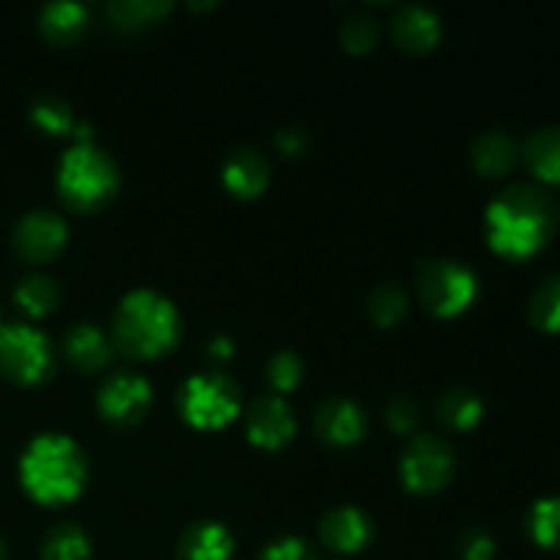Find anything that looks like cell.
I'll list each match as a JSON object with an SVG mask.
<instances>
[{
    "label": "cell",
    "mask_w": 560,
    "mask_h": 560,
    "mask_svg": "<svg viewBox=\"0 0 560 560\" xmlns=\"http://www.w3.org/2000/svg\"><path fill=\"white\" fill-rule=\"evenodd\" d=\"M320 539L337 552H359L372 539V520L359 506H337L320 520Z\"/></svg>",
    "instance_id": "14"
},
{
    "label": "cell",
    "mask_w": 560,
    "mask_h": 560,
    "mask_svg": "<svg viewBox=\"0 0 560 560\" xmlns=\"http://www.w3.org/2000/svg\"><path fill=\"white\" fill-rule=\"evenodd\" d=\"M14 301L31 317H42L55 310V304L60 301V288L47 273H27V277H22L16 282Z\"/></svg>",
    "instance_id": "23"
},
{
    "label": "cell",
    "mask_w": 560,
    "mask_h": 560,
    "mask_svg": "<svg viewBox=\"0 0 560 560\" xmlns=\"http://www.w3.org/2000/svg\"><path fill=\"white\" fill-rule=\"evenodd\" d=\"M377 20L372 14H366V11H353V14L348 16V20L342 22V27H339V38H342V44L348 49H353V52H364V49H370L372 44L377 42Z\"/></svg>",
    "instance_id": "30"
},
{
    "label": "cell",
    "mask_w": 560,
    "mask_h": 560,
    "mask_svg": "<svg viewBox=\"0 0 560 560\" xmlns=\"http://www.w3.org/2000/svg\"><path fill=\"white\" fill-rule=\"evenodd\" d=\"M233 342H230L228 337H213L211 345H208V353L213 355V359H230L233 355Z\"/></svg>",
    "instance_id": "35"
},
{
    "label": "cell",
    "mask_w": 560,
    "mask_h": 560,
    "mask_svg": "<svg viewBox=\"0 0 560 560\" xmlns=\"http://www.w3.org/2000/svg\"><path fill=\"white\" fill-rule=\"evenodd\" d=\"M457 552L463 560H492L495 556V541L487 530L468 528L457 541Z\"/></svg>",
    "instance_id": "33"
},
{
    "label": "cell",
    "mask_w": 560,
    "mask_h": 560,
    "mask_svg": "<svg viewBox=\"0 0 560 560\" xmlns=\"http://www.w3.org/2000/svg\"><path fill=\"white\" fill-rule=\"evenodd\" d=\"M0 560H5V547H3V541H0Z\"/></svg>",
    "instance_id": "36"
},
{
    "label": "cell",
    "mask_w": 560,
    "mask_h": 560,
    "mask_svg": "<svg viewBox=\"0 0 560 560\" xmlns=\"http://www.w3.org/2000/svg\"><path fill=\"white\" fill-rule=\"evenodd\" d=\"M180 315L167 295L137 288L120 299L113 317V345L137 359H153L175 348Z\"/></svg>",
    "instance_id": "3"
},
{
    "label": "cell",
    "mask_w": 560,
    "mask_h": 560,
    "mask_svg": "<svg viewBox=\"0 0 560 560\" xmlns=\"http://www.w3.org/2000/svg\"><path fill=\"white\" fill-rule=\"evenodd\" d=\"M113 339L96 323H74L63 337V353L77 370L96 372L113 359Z\"/></svg>",
    "instance_id": "17"
},
{
    "label": "cell",
    "mask_w": 560,
    "mask_h": 560,
    "mask_svg": "<svg viewBox=\"0 0 560 560\" xmlns=\"http://www.w3.org/2000/svg\"><path fill=\"white\" fill-rule=\"evenodd\" d=\"M454 452L443 438L438 435H416L405 446L402 459H399V474L408 490L413 492H435L452 479Z\"/></svg>",
    "instance_id": "8"
},
{
    "label": "cell",
    "mask_w": 560,
    "mask_h": 560,
    "mask_svg": "<svg viewBox=\"0 0 560 560\" xmlns=\"http://www.w3.org/2000/svg\"><path fill=\"white\" fill-rule=\"evenodd\" d=\"M266 377L277 392H293L304 377V361L293 350H277L266 364Z\"/></svg>",
    "instance_id": "29"
},
{
    "label": "cell",
    "mask_w": 560,
    "mask_h": 560,
    "mask_svg": "<svg viewBox=\"0 0 560 560\" xmlns=\"http://www.w3.org/2000/svg\"><path fill=\"white\" fill-rule=\"evenodd\" d=\"M366 310L377 326H394L397 320H402L405 310H408V293L399 282H381L370 293Z\"/></svg>",
    "instance_id": "28"
},
{
    "label": "cell",
    "mask_w": 560,
    "mask_h": 560,
    "mask_svg": "<svg viewBox=\"0 0 560 560\" xmlns=\"http://www.w3.org/2000/svg\"><path fill=\"white\" fill-rule=\"evenodd\" d=\"M246 435L260 448H279L295 435V416L279 394H262L249 405Z\"/></svg>",
    "instance_id": "11"
},
{
    "label": "cell",
    "mask_w": 560,
    "mask_h": 560,
    "mask_svg": "<svg viewBox=\"0 0 560 560\" xmlns=\"http://www.w3.org/2000/svg\"><path fill=\"white\" fill-rule=\"evenodd\" d=\"M153 386L135 370H118L102 383L96 394L98 413L113 424H137L151 408Z\"/></svg>",
    "instance_id": "9"
},
{
    "label": "cell",
    "mask_w": 560,
    "mask_h": 560,
    "mask_svg": "<svg viewBox=\"0 0 560 560\" xmlns=\"http://www.w3.org/2000/svg\"><path fill=\"white\" fill-rule=\"evenodd\" d=\"M66 238H69V228L60 213L49 211V208H33V211L22 213L11 230L14 249L33 262H44L58 255Z\"/></svg>",
    "instance_id": "10"
},
{
    "label": "cell",
    "mask_w": 560,
    "mask_h": 560,
    "mask_svg": "<svg viewBox=\"0 0 560 560\" xmlns=\"http://www.w3.org/2000/svg\"><path fill=\"white\" fill-rule=\"evenodd\" d=\"M3 323H5V320H3V310H0V326H3Z\"/></svg>",
    "instance_id": "37"
},
{
    "label": "cell",
    "mask_w": 560,
    "mask_h": 560,
    "mask_svg": "<svg viewBox=\"0 0 560 560\" xmlns=\"http://www.w3.org/2000/svg\"><path fill=\"white\" fill-rule=\"evenodd\" d=\"M170 9H173L170 0H113L107 11L115 25L126 27V31H137V27L159 22Z\"/></svg>",
    "instance_id": "26"
},
{
    "label": "cell",
    "mask_w": 560,
    "mask_h": 560,
    "mask_svg": "<svg viewBox=\"0 0 560 560\" xmlns=\"http://www.w3.org/2000/svg\"><path fill=\"white\" fill-rule=\"evenodd\" d=\"M435 410L438 419L446 427H452V430H470V427L479 424L481 416H485V402H481L479 394L470 392V388L454 386L441 394Z\"/></svg>",
    "instance_id": "21"
},
{
    "label": "cell",
    "mask_w": 560,
    "mask_h": 560,
    "mask_svg": "<svg viewBox=\"0 0 560 560\" xmlns=\"http://www.w3.org/2000/svg\"><path fill=\"white\" fill-rule=\"evenodd\" d=\"M238 386L222 372H202L178 388V410L197 430H219L238 416Z\"/></svg>",
    "instance_id": "6"
},
{
    "label": "cell",
    "mask_w": 560,
    "mask_h": 560,
    "mask_svg": "<svg viewBox=\"0 0 560 560\" xmlns=\"http://www.w3.org/2000/svg\"><path fill=\"white\" fill-rule=\"evenodd\" d=\"M487 241L492 249L512 260L536 255L552 238L558 208L550 191L536 184H512L495 195L485 213Z\"/></svg>",
    "instance_id": "1"
},
{
    "label": "cell",
    "mask_w": 560,
    "mask_h": 560,
    "mask_svg": "<svg viewBox=\"0 0 560 560\" xmlns=\"http://www.w3.org/2000/svg\"><path fill=\"white\" fill-rule=\"evenodd\" d=\"M315 430L331 446H353L364 438L366 416L353 399L328 397L317 405Z\"/></svg>",
    "instance_id": "12"
},
{
    "label": "cell",
    "mask_w": 560,
    "mask_h": 560,
    "mask_svg": "<svg viewBox=\"0 0 560 560\" xmlns=\"http://www.w3.org/2000/svg\"><path fill=\"white\" fill-rule=\"evenodd\" d=\"M441 31V14L427 3H405L392 16L394 38L408 49L435 47Z\"/></svg>",
    "instance_id": "15"
},
{
    "label": "cell",
    "mask_w": 560,
    "mask_h": 560,
    "mask_svg": "<svg viewBox=\"0 0 560 560\" xmlns=\"http://www.w3.org/2000/svg\"><path fill=\"white\" fill-rule=\"evenodd\" d=\"M268 175H271V170H268L266 156L252 145L233 148V151L228 153V159H224V186L238 197L260 195L268 184Z\"/></svg>",
    "instance_id": "16"
},
{
    "label": "cell",
    "mask_w": 560,
    "mask_h": 560,
    "mask_svg": "<svg viewBox=\"0 0 560 560\" xmlns=\"http://www.w3.org/2000/svg\"><path fill=\"white\" fill-rule=\"evenodd\" d=\"M118 164L93 140H77L58 162V191L66 206L96 211L118 191Z\"/></svg>",
    "instance_id": "4"
},
{
    "label": "cell",
    "mask_w": 560,
    "mask_h": 560,
    "mask_svg": "<svg viewBox=\"0 0 560 560\" xmlns=\"http://www.w3.org/2000/svg\"><path fill=\"white\" fill-rule=\"evenodd\" d=\"M310 129L301 124H288L273 135V145H277L284 156H301V153L310 148Z\"/></svg>",
    "instance_id": "34"
},
{
    "label": "cell",
    "mask_w": 560,
    "mask_h": 560,
    "mask_svg": "<svg viewBox=\"0 0 560 560\" xmlns=\"http://www.w3.org/2000/svg\"><path fill=\"white\" fill-rule=\"evenodd\" d=\"M421 419L419 402L408 394H397L392 402L386 405V421L394 432H410Z\"/></svg>",
    "instance_id": "32"
},
{
    "label": "cell",
    "mask_w": 560,
    "mask_h": 560,
    "mask_svg": "<svg viewBox=\"0 0 560 560\" xmlns=\"http://www.w3.org/2000/svg\"><path fill=\"white\" fill-rule=\"evenodd\" d=\"M257 560H315V550L301 536H279L262 547Z\"/></svg>",
    "instance_id": "31"
},
{
    "label": "cell",
    "mask_w": 560,
    "mask_h": 560,
    "mask_svg": "<svg viewBox=\"0 0 560 560\" xmlns=\"http://www.w3.org/2000/svg\"><path fill=\"white\" fill-rule=\"evenodd\" d=\"M233 550V534L219 520H197L178 539V560H230Z\"/></svg>",
    "instance_id": "13"
},
{
    "label": "cell",
    "mask_w": 560,
    "mask_h": 560,
    "mask_svg": "<svg viewBox=\"0 0 560 560\" xmlns=\"http://www.w3.org/2000/svg\"><path fill=\"white\" fill-rule=\"evenodd\" d=\"M91 539L77 523H58L42 541V560H91Z\"/></svg>",
    "instance_id": "22"
},
{
    "label": "cell",
    "mask_w": 560,
    "mask_h": 560,
    "mask_svg": "<svg viewBox=\"0 0 560 560\" xmlns=\"http://www.w3.org/2000/svg\"><path fill=\"white\" fill-rule=\"evenodd\" d=\"M20 481L38 503H66L85 485V454L63 432H42L20 457Z\"/></svg>",
    "instance_id": "2"
},
{
    "label": "cell",
    "mask_w": 560,
    "mask_h": 560,
    "mask_svg": "<svg viewBox=\"0 0 560 560\" xmlns=\"http://www.w3.org/2000/svg\"><path fill=\"white\" fill-rule=\"evenodd\" d=\"M416 290H419L421 304L432 315L452 317L474 304L479 293V277L463 260L435 257V260H421L416 271Z\"/></svg>",
    "instance_id": "5"
},
{
    "label": "cell",
    "mask_w": 560,
    "mask_h": 560,
    "mask_svg": "<svg viewBox=\"0 0 560 560\" xmlns=\"http://www.w3.org/2000/svg\"><path fill=\"white\" fill-rule=\"evenodd\" d=\"M470 162L485 175H503L517 162V145L506 131H485L470 142Z\"/></svg>",
    "instance_id": "20"
},
{
    "label": "cell",
    "mask_w": 560,
    "mask_h": 560,
    "mask_svg": "<svg viewBox=\"0 0 560 560\" xmlns=\"http://www.w3.org/2000/svg\"><path fill=\"white\" fill-rule=\"evenodd\" d=\"M38 27L49 42H74L88 27V5L80 0H52L38 11Z\"/></svg>",
    "instance_id": "18"
},
{
    "label": "cell",
    "mask_w": 560,
    "mask_h": 560,
    "mask_svg": "<svg viewBox=\"0 0 560 560\" xmlns=\"http://www.w3.org/2000/svg\"><path fill=\"white\" fill-rule=\"evenodd\" d=\"M55 350L44 331L27 323H3L0 326V372L9 381L33 386L52 372Z\"/></svg>",
    "instance_id": "7"
},
{
    "label": "cell",
    "mask_w": 560,
    "mask_h": 560,
    "mask_svg": "<svg viewBox=\"0 0 560 560\" xmlns=\"http://www.w3.org/2000/svg\"><path fill=\"white\" fill-rule=\"evenodd\" d=\"M528 317L541 331H560V273H550L536 284L528 301Z\"/></svg>",
    "instance_id": "24"
},
{
    "label": "cell",
    "mask_w": 560,
    "mask_h": 560,
    "mask_svg": "<svg viewBox=\"0 0 560 560\" xmlns=\"http://www.w3.org/2000/svg\"><path fill=\"white\" fill-rule=\"evenodd\" d=\"M525 164L536 178L547 184H560V126L536 129L523 145Z\"/></svg>",
    "instance_id": "19"
},
{
    "label": "cell",
    "mask_w": 560,
    "mask_h": 560,
    "mask_svg": "<svg viewBox=\"0 0 560 560\" xmlns=\"http://www.w3.org/2000/svg\"><path fill=\"white\" fill-rule=\"evenodd\" d=\"M525 528L539 547L560 550V495L536 501L530 506L528 520H525Z\"/></svg>",
    "instance_id": "25"
},
{
    "label": "cell",
    "mask_w": 560,
    "mask_h": 560,
    "mask_svg": "<svg viewBox=\"0 0 560 560\" xmlns=\"http://www.w3.org/2000/svg\"><path fill=\"white\" fill-rule=\"evenodd\" d=\"M31 118L47 135H69L74 129V109L58 93H42L31 104Z\"/></svg>",
    "instance_id": "27"
}]
</instances>
